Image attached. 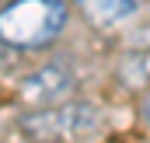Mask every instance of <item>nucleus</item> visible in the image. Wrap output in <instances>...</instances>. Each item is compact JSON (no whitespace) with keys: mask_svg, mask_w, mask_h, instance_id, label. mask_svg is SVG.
I'll return each mask as SVG.
<instances>
[{"mask_svg":"<svg viewBox=\"0 0 150 143\" xmlns=\"http://www.w3.org/2000/svg\"><path fill=\"white\" fill-rule=\"evenodd\" d=\"M63 0H11L0 11V42L11 49H45L67 28Z\"/></svg>","mask_w":150,"mask_h":143,"instance_id":"nucleus-1","label":"nucleus"},{"mask_svg":"<svg viewBox=\"0 0 150 143\" xmlns=\"http://www.w3.org/2000/svg\"><path fill=\"white\" fill-rule=\"evenodd\" d=\"M21 129L35 143H77L98 133V112L80 101H56L28 112L21 119Z\"/></svg>","mask_w":150,"mask_h":143,"instance_id":"nucleus-2","label":"nucleus"},{"mask_svg":"<svg viewBox=\"0 0 150 143\" xmlns=\"http://www.w3.org/2000/svg\"><path fill=\"white\" fill-rule=\"evenodd\" d=\"M74 70L67 67V63H45V67H38L35 73H28L25 80H21V101H28V105H56V101H63L70 91H74Z\"/></svg>","mask_w":150,"mask_h":143,"instance_id":"nucleus-3","label":"nucleus"},{"mask_svg":"<svg viewBox=\"0 0 150 143\" xmlns=\"http://www.w3.org/2000/svg\"><path fill=\"white\" fill-rule=\"evenodd\" d=\"M77 7L91 25H101V28L119 25L136 14V0H77Z\"/></svg>","mask_w":150,"mask_h":143,"instance_id":"nucleus-4","label":"nucleus"},{"mask_svg":"<svg viewBox=\"0 0 150 143\" xmlns=\"http://www.w3.org/2000/svg\"><path fill=\"white\" fill-rule=\"evenodd\" d=\"M143 115H147V122H150V94H147V101H143Z\"/></svg>","mask_w":150,"mask_h":143,"instance_id":"nucleus-5","label":"nucleus"}]
</instances>
